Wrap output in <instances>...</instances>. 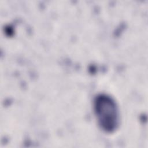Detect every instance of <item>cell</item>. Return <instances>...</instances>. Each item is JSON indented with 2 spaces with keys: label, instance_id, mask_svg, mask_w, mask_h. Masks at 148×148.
<instances>
[{
  "label": "cell",
  "instance_id": "1",
  "mask_svg": "<svg viewBox=\"0 0 148 148\" xmlns=\"http://www.w3.org/2000/svg\"><path fill=\"white\" fill-rule=\"evenodd\" d=\"M95 112L101 127L112 131L118 124L119 115L115 102L106 96H101L95 102Z\"/></svg>",
  "mask_w": 148,
  "mask_h": 148
}]
</instances>
